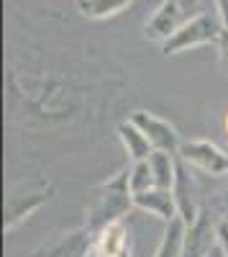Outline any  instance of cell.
I'll list each match as a JSON object with an SVG mask.
<instances>
[{"instance_id": "cell-1", "label": "cell", "mask_w": 228, "mask_h": 257, "mask_svg": "<svg viewBox=\"0 0 228 257\" xmlns=\"http://www.w3.org/2000/svg\"><path fill=\"white\" fill-rule=\"evenodd\" d=\"M131 211H134V193L128 188V167H126L92 190L85 226L92 231H100L102 226H108L113 221H123Z\"/></svg>"}, {"instance_id": "cell-2", "label": "cell", "mask_w": 228, "mask_h": 257, "mask_svg": "<svg viewBox=\"0 0 228 257\" xmlns=\"http://www.w3.org/2000/svg\"><path fill=\"white\" fill-rule=\"evenodd\" d=\"M220 34H223V24H220V18L216 16V11L198 13V16L184 21V24L180 26V31L170 41H164L162 54L174 57V54H182V52L205 47V44H218Z\"/></svg>"}, {"instance_id": "cell-3", "label": "cell", "mask_w": 228, "mask_h": 257, "mask_svg": "<svg viewBox=\"0 0 228 257\" xmlns=\"http://www.w3.org/2000/svg\"><path fill=\"white\" fill-rule=\"evenodd\" d=\"M52 198V183L49 180H28V183H16L8 188L6 196V231H13L20 221H26L31 213H36L41 206Z\"/></svg>"}, {"instance_id": "cell-4", "label": "cell", "mask_w": 228, "mask_h": 257, "mask_svg": "<svg viewBox=\"0 0 228 257\" xmlns=\"http://www.w3.org/2000/svg\"><path fill=\"white\" fill-rule=\"evenodd\" d=\"M184 165H190L192 170L210 175V178H223L228 175V152L220 149L216 142L208 139H190L184 142L180 155H177Z\"/></svg>"}, {"instance_id": "cell-5", "label": "cell", "mask_w": 228, "mask_h": 257, "mask_svg": "<svg viewBox=\"0 0 228 257\" xmlns=\"http://www.w3.org/2000/svg\"><path fill=\"white\" fill-rule=\"evenodd\" d=\"M131 121L141 128L144 134L149 137L152 147H154V152H170V155H180V149H182V137L180 132L170 123V121H164L162 116L156 113H149V111H136L131 113Z\"/></svg>"}, {"instance_id": "cell-6", "label": "cell", "mask_w": 228, "mask_h": 257, "mask_svg": "<svg viewBox=\"0 0 228 257\" xmlns=\"http://www.w3.org/2000/svg\"><path fill=\"white\" fill-rule=\"evenodd\" d=\"M188 21L184 11L177 6V0H162V3L152 11V16L144 21V36L152 39V41H170L180 26Z\"/></svg>"}, {"instance_id": "cell-7", "label": "cell", "mask_w": 228, "mask_h": 257, "mask_svg": "<svg viewBox=\"0 0 228 257\" xmlns=\"http://www.w3.org/2000/svg\"><path fill=\"white\" fill-rule=\"evenodd\" d=\"M92 249H95V231L88 226H77L56 237L44 249H38L34 257H92Z\"/></svg>"}, {"instance_id": "cell-8", "label": "cell", "mask_w": 228, "mask_h": 257, "mask_svg": "<svg viewBox=\"0 0 228 257\" xmlns=\"http://www.w3.org/2000/svg\"><path fill=\"white\" fill-rule=\"evenodd\" d=\"M216 244H218V221L210 219L208 211H200L198 219L188 224V231H184L182 257H205Z\"/></svg>"}, {"instance_id": "cell-9", "label": "cell", "mask_w": 228, "mask_h": 257, "mask_svg": "<svg viewBox=\"0 0 228 257\" xmlns=\"http://www.w3.org/2000/svg\"><path fill=\"white\" fill-rule=\"evenodd\" d=\"M95 257H128L131 254V231L126 219L113 221L95 231Z\"/></svg>"}, {"instance_id": "cell-10", "label": "cell", "mask_w": 228, "mask_h": 257, "mask_svg": "<svg viewBox=\"0 0 228 257\" xmlns=\"http://www.w3.org/2000/svg\"><path fill=\"white\" fill-rule=\"evenodd\" d=\"M190 165H184L180 160V167H177V180L172 185V193H174V201H177V216L184 221V224H192L198 219V213L202 211L198 206V188H195V180H192V173H190Z\"/></svg>"}, {"instance_id": "cell-11", "label": "cell", "mask_w": 228, "mask_h": 257, "mask_svg": "<svg viewBox=\"0 0 228 257\" xmlns=\"http://www.w3.org/2000/svg\"><path fill=\"white\" fill-rule=\"evenodd\" d=\"M134 208L149 213L154 219H162V221H172L177 219V201H174V193L172 188H152L146 193H138L134 196Z\"/></svg>"}, {"instance_id": "cell-12", "label": "cell", "mask_w": 228, "mask_h": 257, "mask_svg": "<svg viewBox=\"0 0 228 257\" xmlns=\"http://www.w3.org/2000/svg\"><path fill=\"white\" fill-rule=\"evenodd\" d=\"M118 139L123 144V149H126V157L131 162H141V160H149L152 152H154V147L149 142V137L141 132V128L128 118V121H123L118 126Z\"/></svg>"}, {"instance_id": "cell-13", "label": "cell", "mask_w": 228, "mask_h": 257, "mask_svg": "<svg viewBox=\"0 0 228 257\" xmlns=\"http://www.w3.org/2000/svg\"><path fill=\"white\" fill-rule=\"evenodd\" d=\"M184 231H188V224H184L180 216L172 219L164 229V237L154 252V257H182L184 254Z\"/></svg>"}, {"instance_id": "cell-14", "label": "cell", "mask_w": 228, "mask_h": 257, "mask_svg": "<svg viewBox=\"0 0 228 257\" xmlns=\"http://www.w3.org/2000/svg\"><path fill=\"white\" fill-rule=\"evenodd\" d=\"M149 165H152L156 188H172V185H174V180H177V167H180V157H177V155H170V152H152Z\"/></svg>"}, {"instance_id": "cell-15", "label": "cell", "mask_w": 228, "mask_h": 257, "mask_svg": "<svg viewBox=\"0 0 228 257\" xmlns=\"http://www.w3.org/2000/svg\"><path fill=\"white\" fill-rule=\"evenodd\" d=\"M134 0H77V11L92 18V21H102V18H113L118 13H123Z\"/></svg>"}, {"instance_id": "cell-16", "label": "cell", "mask_w": 228, "mask_h": 257, "mask_svg": "<svg viewBox=\"0 0 228 257\" xmlns=\"http://www.w3.org/2000/svg\"><path fill=\"white\" fill-rule=\"evenodd\" d=\"M154 185L156 183H154V173H152L149 160H141V162H131L128 165V188H131L134 196L152 190Z\"/></svg>"}, {"instance_id": "cell-17", "label": "cell", "mask_w": 228, "mask_h": 257, "mask_svg": "<svg viewBox=\"0 0 228 257\" xmlns=\"http://www.w3.org/2000/svg\"><path fill=\"white\" fill-rule=\"evenodd\" d=\"M177 6L184 11V16H188V18H192L198 13L213 11V0H177Z\"/></svg>"}, {"instance_id": "cell-18", "label": "cell", "mask_w": 228, "mask_h": 257, "mask_svg": "<svg viewBox=\"0 0 228 257\" xmlns=\"http://www.w3.org/2000/svg\"><path fill=\"white\" fill-rule=\"evenodd\" d=\"M218 59H220V67H223V72L228 75V29H223V34H220V39H218Z\"/></svg>"}, {"instance_id": "cell-19", "label": "cell", "mask_w": 228, "mask_h": 257, "mask_svg": "<svg viewBox=\"0 0 228 257\" xmlns=\"http://www.w3.org/2000/svg\"><path fill=\"white\" fill-rule=\"evenodd\" d=\"M213 11L220 18L223 29H228V0H213Z\"/></svg>"}, {"instance_id": "cell-20", "label": "cell", "mask_w": 228, "mask_h": 257, "mask_svg": "<svg viewBox=\"0 0 228 257\" xmlns=\"http://www.w3.org/2000/svg\"><path fill=\"white\" fill-rule=\"evenodd\" d=\"M218 244L223 247V252L228 254V219L218 221Z\"/></svg>"}, {"instance_id": "cell-21", "label": "cell", "mask_w": 228, "mask_h": 257, "mask_svg": "<svg viewBox=\"0 0 228 257\" xmlns=\"http://www.w3.org/2000/svg\"><path fill=\"white\" fill-rule=\"evenodd\" d=\"M205 257H228V254L223 252V247H220V244H216V247H213L208 254H205Z\"/></svg>"}, {"instance_id": "cell-22", "label": "cell", "mask_w": 228, "mask_h": 257, "mask_svg": "<svg viewBox=\"0 0 228 257\" xmlns=\"http://www.w3.org/2000/svg\"><path fill=\"white\" fill-rule=\"evenodd\" d=\"M223 208H226V219H228V188H226V198H223Z\"/></svg>"}, {"instance_id": "cell-23", "label": "cell", "mask_w": 228, "mask_h": 257, "mask_svg": "<svg viewBox=\"0 0 228 257\" xmlns=\"http://www.w3.org/2000/svg\"><path fill=\"white\" fill-rule=\"evenodd\" d=\"M223 128H226V134H228V111H226V118H223Z\"/></svg>"}, {"instance_id": "cell-24", "label": "cell", "mask_w": 228, "mask_h": 257, "mask_svg": "<svg viewBox=\"0 0 228 257\" xmlns=\"http://www.w3.org/2000/svg\"><path fill=\"white\" fill-rule=\"evenodd\" d=\"M92 257H95V254H92Z\"/></svg>"}, {"instance_id": "cell-25", "label": "cell", "mask_w": 228, "mask_h": 257, "mask_svg": "<svg viewBox=\"0 0 228 257\" xmlns=\"http://www.w3.org/2000/svg\"><path fill=\"white\" fill-rule=\"evenodd\" d=\"M128 257H131V254H128Z\"/></svg>"}]
</instances>
